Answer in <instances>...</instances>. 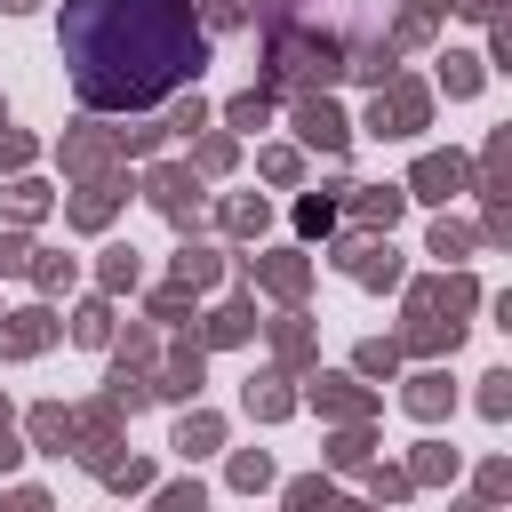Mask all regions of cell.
<instances>
[{
  "label": "cell",
  "instance_id": "obj_1",
  "mask_svg": "<svg viewBox=\"0 0 512 512\" xmlns=\"http://www.w3.org/2000/svg\"><path fill=\"white\" fill-rule=\"evenodd\" d=\"M56 48L72 64L80 104L96 112H144L200 80L208 32L192 0H64Z\"/></svg>",
  "mask_w": 512,
  "mask_h": 512
},
{
  "label": "cell",
  "instance_id": "obj_2",
  "mask_svg": "<svg viewBox=\"0 0 512 512\" xmlns=\"http://www.w3.org/2000/svg\"><path fill=\"white\" fill-rule=\"evenodd\" d=\"M472 280L456 272V280H432V288H416L408 296V328H400V344H416V352H440V344H456L464 336V312H472Z\"/></svg>",
  "mask_w": 512,
  "mask_h": 512
},
{
  "label": "cell",
  "instance_id": "obj_3",
  "mask_svg": "<svg viewBox=\"0 0 512 512\" xmlns=\"http://www.w3.org/2000/svg\"><path fill=\"white\" fill-rule=\"evenodd\" d=\"M432 120V96H424V80H408V72H384L376 80V104H368V128L376 136H416Z\"/></svg>",
  "mask_w": 512,
  "mask_h": 512
},
{
  "label": "cell",
  "instance_id": "obj_4",
  "mask_svg": "<svg viewBox=\"0 0 512 512\" xmlns=\"http://www.w3.org/2000/svg\"><path fill=\"white\" fill-rule=\"evenodd\" d=\"M296 136H304V144H320V152H344V144H352V128H344V112H336L328 96H312V88L296 96Z\"/></svg>",
  "mask_w": 512,
  "mask_h": 512
},
{
  "label": "cell",
  "instance_id": "obj_5",
  "mask_svg": "<svg viewBox=\"0 0 512 512\" xmlns=\"http://www.w3.org/2000/svg\"><path fill=\"white\" fill-rule=\"evenodd\" d=\"M144 192H152V208L176 216V224H192V208H200V176H192V168H152Z\"/></svg>",
  "mask_w": 512,
  "mask_h": 512
},
{
  "label": "cell",
  "instance_id": "obj_6",
  "mask_svg": "<svg viewBox=\"0 0 512 512\" xmlns=\"http://www.w3.org/2000/svg\"><path fill=\"white\" fill-rule=\"evenodd\" d=\"M464 176H472V168H464L456 152H424V160H416V176H408V192H416V200H456V192H464Z\"/></svg>",
  "mask_w": 512,
  "mask_h": 512
},
{
  "label": "cell",
  "instance_id": "obj_7",
  "mask_svg": "<svg viewBox=\"0 0 512 512\" xmlns=\"http://www.w3.org/2000/svg\"><path fill=\"white\" fill-rule=\"evenodd\" d=\"M248 280H264L280 304H296V296H304V280H312V264H304V256H288V248H272V256H248Z\"/></svg>",
  "mask_w": 512,
  "mask_h": 512
},
{
  "label": "cell",
  "instance_id": "obj_8",
  "mask_svg": "<svg viewBox=\"0 0 512 512\" xmlns=\"http://www.w3.org/2000/svg\"><path fill=\"white\" fill-rule=\"evenodd\" d=\"M312 408H320V416H344V424H368L376 392H360L352 376H320V384H312Z\"/></svg>",
  "mask_w": 512,
  "mask_h": 512
},
{
  "label": "cell",
  "instance_id": "obj_9",
  "mask_svg": "<svg viewBox=\"0 0 512 512\" xmlns=\"http://www.w3.org/2000/svg\"><path fill=\"white\" fill-rule=\"evenodd\" d=\"M112 208H120V176L104 168V176H88V184H80V200H72V224H80V232H96Z\"/></svg>",
  "mask_w": 512,
  "mask_h": 512
},
{
  "label": "cell",
  "instance_id": "obj_10",
  "mask_svg": "<svg viewBox=\"0 0 512 512\" xmlns=\"http://www.w3.org/2000/svg\"><path fill=\"white\" fill-rule=\"evenodd\" d=\"M344 192H352L344 208H352L368 232H392V224H400V200H408V192H392V184H384V192H368V184H344Z\"/></svg>",
  "mask_w": 512,
  "mask_h": 512
},
{
  "label": "cell",
  "instance_id": "obj_11",
  "mask_svg": "<svg viewBox=\"0 0 512 512\" xmlns=\"http://www.w3.org/2000/svg\"><path fill=\"white\" fill-rule=\"evenodd\" d=\"M344 272H352V280H368V288H392V280H400L392 248H376V240H352V248H344Z\"/></svg>",
  "mask_w": 512,
  "mask_h": 512
},
{
  "label": "cell",
  "instance_id": "obj_12",
  "mask_svg": "<svg viewBox=\"0 0 512 512\" xmlns=\"http://www.w3.org/2000/svg\"><path fill=\"white\" fill-rule=\"evenodd\" d=\"M48 336H56V320H48L40 304H32V312H8V320H0V352H40Z\"/></svg>",
  "mask_w": 512,
  "mask_h": 512
},
{
  "label": "cell",
  "instance_id": "obj_13",
  "mask_svg": "<svg viewBox=\"0 0 512 512\" xmlns=\"http://www.w3.org/2000/svg\"><path fill=\"white\" fill-rule=\"evenodd\" d=\"M448 400H456V384L440 376V368H424V376H408V416H448Z\"/></svg>",
  "mask_w": 512,
  "mask_h": 512
},
{
  "label": "cell",
  "instance_id": "obj_14",
  "mask_svg": "<svg viewBox=\"0 0 512 512\" xmlns=\"http://www.w3.org/2000/svg\"><path fill=\"white\" fill-rule=\"evenodd\" d=\"M160 400H184V392H200V344H176V360H168V376L152 384Z\"/></svg>",
  "mask_w": 512,
  "mask_h": 512
},
{
  "label": "cell",
  "instance_id": "obj_15",
  "mask_svg": "<svg viewBox=\"0 0 512 512\" xmlns=\"http://www.w3.org/2000/svg\"><path fill=\"white\" fill-rule=\"evenodd\" d=\"M288 376H248V416H264V424H280L288 408H296V392H280Z\"/></svg>",
  "mask_w": 512,
  "mask_h": 512
},
{
  "label": "cell",
  "instance_id": "obj_16",
  "mask_svg": "<svg viewBox=\"0 0 512 512\" xmlns=\"http://www.w3.org/2000/svg\"><path fill=\"white\" fill-rule=\"evenodd\" d=\"M32 440H40L48 456H64V448H72V408H56V400L32 408Z\"/></svg>",
  "mask_w": 512,
  "mask_h": 512
},
{
  "label": "cell",
  "instance_id": "obj_17",
  "mask_svg": "<svg viewBox=\"0 0 512 512\" xmlns=\"http://www.w3.org/2000/svg\"><path fill=\"white\" fill-rule=\"evenodd\" d=\"M440 88H448V96H472V88H480V56L448 48V56H440Z\"/></svg>",
  "mask_w": 512,
  "mask_h": 512
},
{
  "label": "cell",
  "instance_id": "obj_18",
  "mask_svg": "<svg viewBox=\"0 0 512 512\" xmlns=\"http://www.w3.org/2000/svg\"><path fill=\"white\" fill-rule=\"evenodd\" d=\"M64 160H72L80 176H104V168H112V144H104V136H64Z\"/></svg>",
  "mask_w": 512,
  "mask_h": 512
},
{
  "label": "cell",
  "instance_id": "obj_19",
  "mask_svg": "<svg viewBox=\"0 0 512 512\" xmlns=\"http://www.w3.org/2000/svg\"><path fill=\"white\" fill-rule=\"evenodd\" d=\"M176 288H216V248H176Z\"/></svg>",
  "mask_w": 512,
  "mask_h": 512
},
{
  "label": "cell",
  "instance_id": "obj_20",
  "mask_svg": "<svg viewBox=\"0 0 512 512\" xmlns=\"http://www.w3.org/2000/svg\"><path fill=\"white\" fill-rule=\"evenodd\" d=\"M216 440H224V424H216V416H184V424H176V448H184V456H208Z\"/></svg>",
  "mask_w": 512,
  "mask_h": 512
},
{
  "label": "cell",
  "instance_id": "obj_21",
  "mask_svg": "<svg viewBox=\"0 0 512 512\" xmlns=\"http://www.w3.org/2000/svg\"><path fill=\"white\" fill-rule=\"evenodd\" d=\"M224 120H232V128H264V120H272V96H264V88H248V96H232V104H224Z\"/></svg>",
  "mask_w": 512,
  "mask_h": 512
},
{
  "label": "cell",
  "instance_id": "obj_22",
  "mask_svg": "<svg viewBox=\"0 0 512 512\" xmlns=\"http://www.w3.org/2000/svg\"><path fill=\"white\" fill-rule=\"evenodd\" d=\"M72 336H80V344H104V336H112V304H104V296H96V304H80Z\"/></svg>",
  "mask_w": 512,
  "mask_h": 512
},
{
  "label": "cell",
  "instance_id": "obj_23",
  "mask_svg": "<svg viewBox=\"0 0 512 512\" xmlns=\"http://www.w3.org/2000/svg\"><path fill=\"white\" fill-rule=\"evenodd\" d=\"M248 336V304H224L216 320H208V344H240Z\"/></svg>",
  "mask_w": 512,
  "mask_h": 512
},
{
  "label": "cell",
  "instance_id": "obj_24",
  "mask_svg": "<svg viewBox=\"0 0 512 512\" xmlns=\"http://www.w3.org/2000/svg\"><path fill=\"white\" fill-rule=\"evenodd\" d=\"M264 480H272V456H264V448L232 456V488H264Z\"/></svg>",
  "mask_w": 512,
  "mask_h": 512
},
{
  "label": "cell",
  "instance_id": "obj_25",
  "mask_svg": "<svg viewBox=\"0 0 512 512\" xmlns=\"http://www.w3.org/2000/svg\"><path fill=\"white\" fill-rule=\"evenodd\" d=\"M40 208H48V192H40V184H8V216H16V224H32Z\"/></svg>",
  "mask_w": 512,
  "mask_h": 512
},
{
  "label": "cell",
  "instance_id": "obj_26",
  "mask_svg": "<svg viewBox=\"0 0 512 512\" xmlns=\"http://www.w3.org/2000/svg\"><path fill=\"white\" fill-rule=\"evenodd\" d=\"M224 232H264V200H224Z\"/></svg>",
  "mask_w": 512,
  "mask_h": 512
},
{
  "label": "cell",
  "instance_id": "obj_27",
  "mask_svg": "<svg viewBox=\"0 0 512 512\" xmlns=\"http://www.w3.org/2000/svg\"><path fill=\"white\" fill-rule=\"evenodd\" d=\"M104 288H136V248H104Z\"/></svg>",
  "mask_w": 512,
  "mask_h": 512
},
{
  "label": "cell",
  "instance_id": "obj_28",
  "mask_svg": "<svg viewBox=\"0 0 512 512\" xmlns=\"http://www.w3.org/2000/svg\"><path fill=\"white\" fill-rule=\"evenodd\" d=\"M488 392H480V416H512V376L496 368V376H480Z\"/></svg>",
  "mask_w": 512,
  "mask_h": 512
},
{
  "label": "cell",
  "instance_id": "obj_29",
  "mask_svg": "<svg viewBox=\"0 0 512 512\" xmlns=\"http://www.w3.org/2000/svg\"><path fill=\"white\" fill-rule=\"evenodd\" d=\"M232 168V136H200V176H224Z\"/></svg>",
  "mask_w": 512,
  "mask_h": 512
},
{
  "label": "cell",
  "instance_id": "obj_30",
  "mask_svg": "<svg viewBox=\"0 0 512 512\" xmlns=\"http://www.w3.org/2000/svg\"><path fill=\"white\" fill-rule=\"evenodd\" d=\"M400 368V344H360V376H392Z\"/></svg>",
  "mask_w": 512,
  "mask_h": 512
},
{
  "label": "cell",
  "instance_id": "obj_31",
  "mask_svg": "<svg viewBox=\"0 0 512 512\" xmlns=\"http://www.w3.org/2000/svg\"><path fill=\"white\" fill-rule=\"evenodd\" d=\"M368 448H376V440L352 424V432H336V448H328V456H336V464H368Z\"/></svg>",
  "mask_w": 512,
  "mask_h": 512
},
{
  "label": "cell",
  "instance_id": "obj_32",
  "mask_svg": "<svg viewBox=\"0 0 512 512\" xmlns=\"http://www.w3.org/2000/svg\"><path fill=\"white\" fill-rule=\"evenodd\" d=\"M296 168H304V160H296L288 144H272V152H264V176H272V184H296Z\"/></svg>",
  "mask_w": 512,
  "mask_h": 512
},
{
  "label": "cell",
  "instance_id": "obj_33",
  "mask_svg": "<svg viewBox=\"0 0 512 512\" xmlns=\"http://www.w3.org/2000/svg\"><path fill=\"white\" fill-rule=\"evenodd\" d=\"M464 248H472L464 224H432V256H464Z\"/></svg>",
  "mask_w": 512,
  "mask_h": 512
},
{
  "label": "cell",
  "instance_id": "obj_34",
  "mask_svg": "<svg viewBox=\"0 0 512 512\" xmlns=\"http://www.w3.org/2000/svg\"><path fill=\"white\" fill-rule=\"evenodd\" d=\"M448 472H456V456H448V448H424V456H416V472H408V480H448Z\"/></svg>",
  "mask_w": 512,
  "mask_h": 512
},
{
  "label": "cell",
  "instance_id": "obj_35",
  "mask_svg": "<svg viewBox=\"0 0 512 512\" xmlns=\"http://www.w3.org/2000/svg\"><path fill=\"white\" fill-rule=\"evenodd\" d=\"M296 224H304V232H328V224H336V200H304Z\"/></svg>",
  "mask_w": 512,
  "mask_h": 512
},
{
  "label": "cell",
  "instance_id": "obj_36",
  "mask_svg": "<svg viewBox=\"0 0 512 512\" xmlns=\"http://www.w3.org/2000/svg\"><path fill=\"white\" fill-rule=\"evenodd\" d=\"M160 504H168V512H200V480H176V488H160Z\"/></svg>",
  "mask_w": 512,
  "mask_h": 512
},
{
  "label": "cell",
  "instance_id": "obj_37",
  "mask_svg": "<svg viewBox=\"0 0 512 512\" xmlns=\"http://www.w3.org/2000/svg\"><path fill=\"white\" fill-rule=\"evenodd\" d=\"M24 272H32L40 288H64V280H72V264H64V256H48V264H24Z\"/></svg>",
  "mask_w": 512,
  "mask_h": 512
},
{
  "label": "cell",
  "instance_id": "obj_38",
  "mask_svg": "<svg viewBox=\"0 0 512 512\" xmlns=\"http://www.w3.org/2000/svg\"><path fill=\"white\" fill-rule=\"evenodd\" d=\"M104 480H112V488H144V480H152V472H144V464H136V456H128V464H104Z\"/></svg>",
  "mask_w": 512,
  "mask_h": 512
},
{
  "label": "cell",
  "instance_id": "obj_39",
  "mask_svg": "<svg viewBox=\"0 0 512 512\" xmlns=\"http://www.w3.org/2000/svg\"><path fill=\"white\" fill-rule=\"evenodd\" d=\"M408 488H416L408 472H368V496H408Z\"/></svg>",
  "mask_w": 512,
  "mask_h": 512
},
{
  "label": "cell",
  "instance_id": "obj_40",
  "mask_svg": "<svg viewBox=\"0 0 512 512\" xmlns=\"http://www.w3.org/2000/svg\"><path fill=\"white\" fill-rule=\"evenodd\" d=\"M200 120H208V104H200V96H184V104H176V120H168V128H184V136H192V128H200Z\"/></svg>",
  "mask_w": 512,
  "mask_h": 512
},
{
  "label": "cell",
  "instance_id": "obj_41",
  "mask_svg": "<svg viewBox=\"0 0 512 512\" xmlns=\"http://www.w3.org/2000/svg\"><path fill=\"white\" fill-rule=\"evenodd\" d=\"M208 16H216V24H240V16H248V0H208Z\"/></svg>",
  "mask_w": 512,
  "mask_h": 512
},
{
  "label": "cell",
  "instance_id": "obj_42",
  "mask_svg": "<svg viewBox=\"0 0 512 512\" xmlns=\"http://www.w3.org/2000/svg\"><path fill=\"white\" fill-rule=\"evenodd\" d=\"M16 456H24V448H16V432H8V424H0V472H8V464H16Z\"/></svg>",
  "mask_w": 512,
  "mask_h": 512
},
{
  "label": "cell",
  "instance_id": "obj_43",
  "mask_svg": "<svg viewBox=\"0 0 512 512\" xmlns=\"http://www.w3.org/2000/svg\"><path fill=\"white\" fill-rule=\"evenodd\" d=\"M24 8H32V0H0V16H24Z\"/></svg>",
  "mask_w": 512,
  "mask_h": 512
},
{
  "label": "cell",
  "instance_id": "obj_44",
  "mask_svg": "<svg viewBox=\"0 0 512 512\" xmlns=\"http://www.w3.org/2000/svg\"><path fill=\"white\" fill-rule=\"evenodd\" d=\"M0 424H8V400H0Z\"/></svg>",
  "mask_w": 512,
  "mask_h": 512
}]
</instances>
